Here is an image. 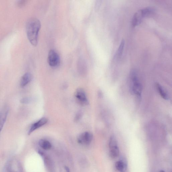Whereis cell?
I'll use <instances>...</instances> for the list:
<instances>
[{"mask_svg":"<svg viewBox=\"0 0 172 172\" xmlns=\"http://www.w3.org/2000/svg\"><path fill=\"white\" fill-rule=\"evenodd\" d=\"M40 28V22L35 18H31L27 22L26 26L27 36L31 43L34 46L38 44Z\"/></svg>","mask_w":172,"mask_h":172,"instance_id":"cell-1","label":"cell"},{"mask_svg":"<svg viewBox=\"0 0 172 172\" xmlns=\"http://www.w3.org/2000/svg\"><path fill=\"white\" fill-rule=\"evenodd\" d=\"M143 18L141 10L135 13L133 16L132 21L133 26L135 27L141 23Z\"/></svg>","mask_w":172,"mask_h":172,"instance_id":"cell-9","label":"cell"},{"mask_svg":"<svg viewBox=\"0 0 172 172\" xmlns=\"http://www.w3.org/2000/svg\"><path fill=\"white\" fill-rule=\"evenodd\" d=\"M109 155L113 158H116L119 156V151L118 146L110 149Z\"/></svg>","mask_w":172,"mask_h":172,"instance_id":"cell-14","label":"cell"},{"mask_svg":"<svg viewBox=\"0 0 172 172\" xmlns=\"http://www.w3.org/2000/svg\"><path fill=\"white\" fill-rule=\"evenodd\" d=\"M118 146L117 139L114 135H112L110 137L109 142V147L111 149Z\"/></svg>","mask_w":172,"mask_h":172,"instance_id":"cell-16","label":"cell"},{"mask_svg":"<svg viewBox=\"0 0 172 172\" xmlns=\"http://www.w3.org/2000/svg\"><path fill=\"white\" fill-rule=\"evenodd\" d=\"M83 112L82 111H79L76 115L74 118L75 121L78 122L81 119L83 116Z\"/></svg>","mask_w":172,"mask_h":172,"instance_id":"cell-17","label":"cell"},{"mask_svg":"<svg viewBox=\"0 0 172 172\" xmlns=\"http://www.w3.org/2000/svg\"><path fill=\"white\" fill-rule=\"evenodd\" d=\"M39 146L45 150H48L52 147V145L47 140L41 139L39 142Z\"/></svg>","mask_w":172,"mask_h":172,"instance_id":"cell-12","label":"cell"},{"mask_svg":"<svg viewBox=\"0 0 172 172\" xmlns=\"http://www.w3.org/2000/svg\"><path fill=\"white\" fill-rule=\"evenodd\" d=\"M130 89L134 94L138 97L141 96L142 88V84L139 82L136 73L134 71L131 72L130 75Z\"/></svg>","mask_w":172,"mask_h":172,"instance_id":"cell-2","label":"cell"},{"mask_svg":"<svg viewBox=\"0 0 172 172\" xmlns=\"http://www.w3.org/2000/svg\"><path fill=\"white\" fill-rule=\"evenodd\" d=\"M116 169L120 172H124L127 167L126 161L124 158L121 159L119 161L116 163Z\"/></svg>","mask_w":172,"mask_h":172,"instance_id":"cell-10","label":"cell"},{"mask_svg":"<svg viewBox=\"0 0 172 172\" xmlns=\"http://www.w3.org/2000/svg\"><path fill=\"white\" fill-rule=\"evenodd\" d=\"M48 122V119L46 118H42V119L32 125L28 131V134L30 135L34 131L46 124Z\"/></svg>","mask_w":172,"mask_h":172,"instance_id":"cell-6","label":"cell"},{"mask_svg":"<svg viewBox=\"0 0 172 172\" xmlns=\"http://www.w3.org/2000/svg\"><path fill=\"white\" fill-rule=\"evenodd\" d=\"M65 169L66 171V172H70V170L68 167H65Z\"/></svg>","mask_w":172,"mask_h":172,"instance_id":"cell-20","label":"cell"},{"mask_svg":"<svg viewBox=\"0 0 172 172\" xmlns=\"http://www.w3.org/2000/svg\"><path fill=\"white\" fill-rule=\"evenodd\" d=\"M156 86L161 96L165 100H168L169 99L168 94L164 88L162 87V86L158 83H156Z\"/></svg>","mask_w":172,"mask_h":172,"instance_id":"cell-11","label":"cell"},{"mask_svg":"<svg viewBox=\"0 0 172 172\" xmlns=\"http://www.w3.org/2000/svg\"><path fill=\"white\" fill-rule=\"evenodd\" d=\"M8 113V109L7 108H5L0 113V133L6 123Z\"/></svg>","mask_w":172,"mask_h":172,"instance_id":"cell-7","label":"cell"},{"mask_svg":"<svg viewBox=\"0 0 172 172\" xmlns=\"http://www.w3.org/2000/svg\"><path fill=\"white\" fill-rule=\"evenodd\" d=\"M93 139V135L92 133L85 132L79 135L78 141V143L80 144L89 145L92 142Z\"/></svg>","mask_w":172,"mask_h":172,"instance_id":"cell-5","label":"cell"},{"mask_svg":"<svg viewBox=\"0 0 172 172\" xmlns=\"http://www.w3.org/2000/svg\"><path fill=\"white\" fill-rule=\"evenodd\" d=\"M33 76L29 72H27L22 77L20 81L21 88H23L30 83L32 80Z\"/></svg>","mask_w":172,"mask_h":172,"instance_id":"cell-8","label":"cell"},{"mask_svg":"<svg viewBox=\"0 0 172 172\" xmlns=\"http://www.w3.org/2000/svg\"><path fill=\"white\" fill-rule=\"evenodd\" d=\"M75 96L77 100L83 106L87 105L89 104L88 99L84 90L82 88L77 89L75 92Z\"/></svg>","mask_w":172,"mask_h":172,"instance_id":"cell-4","label":"cell"},{"mask_svg":"<svg viewBox=\"0 0 172 172\" xmlns=\"http://www.w3.org/2000/svg\"><path fill=\"white\" fill-rule=\"evenodd\" d=\"M26 2V1H18L17 2V5L20 7H22L23 6H24Z\"/></svg>","mask_w":172,"mask_h":172,"instance_id":"cell-19","label":"cell"},{"mask_svg":"<svg viewBox=\"0 0 172 172\" xmlns=\"http://www.w3.org/2000/svg\"><path fill=\"white\" fill-rule=\"evenodd\" d=\"M125 44V41L124 39H123L122 40L119 47L116 53V57H120L122 55H123L124 47Z\"/></svg>","mask_w":172,"mask_h":172,"instance_id":"cell-15","label":"cell"},{"mask_svg":"<svg viewBox=\"0 0 172 172\" xmlns=\"http://www.w3.org/2000/svg\"><path fill=\"white\" fill-rule=\"evenodd\" d=\"M31 101V98L28 97L24 98L22 99L20 101V103L23 104H27L29 103Z\"/></svg>","mask_w":172,"mask_h":172,"instance_id":"cell-18","label":"cell"},{"mask_svg":"<svg viewBox=\"0 0 172 172\" xmlns=\"http://www.w3.org/2000/svg\"><path fill=\"white\" fill-rule=\"evenodd\" d=\"M160 172H165L164 171L161 170Z\"/></svg>","mask_w":172,"mask_h":172,"instance_id":"cell-21","label":"cell"},{"mask_svg":"<svg viewBox=\"0 0 172 172\" xmlns=\"http://www.w3.org/2000/svg\"><path fill=\"white\" fill-rule=\"evenodd\" d=\"M140 10L143 18L150 16L153 12V9L151 7H147Z\"/></svg>","mask_w":172,"mask_h":172,"instance_id":"cell-13","label":"cell"},{"mask_svg":"<svg viewBox=\"0 0 172 172\" xmlns=\"http://www.w3.org/2000/svg\"><path fill=\"white\" fill-rule=\"evenodd\" d=\"M49 65L51 67H55L60 64V58L58 53L53 49L49 52L48 58Z\"/></svg>","mask_w":172,"mask_h":172,"instance_id":"cell-3","label":"cell"}]
</instances>
